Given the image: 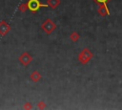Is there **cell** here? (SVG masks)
Segmentation results:
<instances>
[{
	"label": "cell",
	"mask_w": 122,
	"mask_h": 110,
	"mask_svg": "<svg viewBox=\"0 0 122 110\" xmlns=\"http://www.w3.org/2000/svg\"><path fill=\"white\" fill-rule=\"evenodd\" d=\"M92 56H93L92 53L89 49L85 48V49H83V51L78 55V60H79V62H81L82 64H87V63L92 58Z\"/></svg>",
	"instance_id": "obj_1"
},
{
	"label": "cell",
	"mask_w": 122,
	"mask_h": 110,
	"mask_svg": "<svg viewBox=\"0 0 122 110\" xmlns=\"http://www.w3.org/2000/svg\"><path fill=\"white\" fill-rule=\"evenodd\" d=\"M28 9L31 11V12H36L40 8H46L49 7L47 4H42L39 0H29L28 3Z\"/></svg>",
	"instance_id": "obj_2"
},
{
	"label": "cell",
	"mask_w": 122,
	"mask_h": 110,
	"mask_svg": "<svg viewBox=\"0 0 122 110\" xmlns=\"http://www.w3.org/2000/svg\"><path fill=\"white\" fill-rule=\"evenodd\" d=\"M41 29H43L46 33L50 34V33H51L56 29V25H55V23H54L51 19L48 18V19H46V20L43 22V24L41 25Z\"/></svg>",
	"instance_id": "obj_3"
},
{
	"label": "cell",
	"mask_w": 122,
	"mask_h": 110,
	"mask_svg": "<svg viewBox=\"0 0 122 110\" xmlns=\"http://www.w3.org/2000/svg\"><path fill=\"white\" fill-rule=\"evenodd\" d=\"M32 60V56L28 53V52H24L20 56H19V61L23 66H27L29 65Z\"/></svg>",
	"instance_id": "obj_4"
},
{
	"label": "cell",
	"mask_w": 122,
	"mask_h": 110,
	"mask_svg": "<svg viewBox=\"0 0 122 110\" xmlns=\"http://www.w3.org/2000/svg\"><path fill=\"white\" fill-rule=\"evenodd\" d=\"M10 30V25L6 22V21H1L0 22V34L1 35H5L7 33H9Z\"/></svg>",
	"instance_id": "obj_5"
},
{
	"label": "cell",
	"mask_w": 122,
	"mask_h": 110,
	"mask_svg": "<svg viewBox=\"0 0 122 110\" xmlns=\"http://www.w3.org/2000/svg\"><path fill=\"white\" fill-rule=\"evenodd\" d=\"M98 12L100 15L105 16L107 14H110L109 9L107 7V4H99V9H98Z\"/></svg>",
	"instance_id": "obj_6"
},
{
	"label": "cell",
	"mask_w": 122,
	"mask_h": 110,
	"mask_svg": "<svg viewBox=\"0 0 122 110\" xmlns=\"http://www.w3.org/2000/svg\"><path fill=\"white\" fill-rule=\"evenodd\" d=\"M41 77H41V75L39 74L38 71H33V72H31L30 76V80L33 81V82H37V81H39V80L41 79Z\"/></svg>",
	"instance_id": "obj_7"
},
{
	"label": "cell",
	"mask_w": 122,
	"mask_h": 110,
	"mask_svg": "<svg viewBox=\"0 0 122 110\" xmlns=\"http://www.w3.org/2000/svg\"><path fill=\"white\" fill-rule=\"evenodd\" d=\"M60 0H47V5L50 6L51 9H55L60 5Z\"/></svg>",
	"instance_id": "obj_8"
},
{
	"label": "cell",
	"mask_w": 122,
	"mask_h": 110,
	"mask_svg": "<svg viewBox=\"0 0 122 110\" xmlns=\"http://www.w3.org/2000/svg\"><path fill=\"white\" fill-rule=\"evenodd\" d=\"M79 37H80V34H79L77 32H72V33H71V35H70L71 40H72L73 42H76V41L79 39Z\"/></svg>",
	"instance_id": "obj_9"
},
{
	"label": "cell",
	"mask_w": 122,
	"mask_h": 110,
	"mask_svg": "<svg viewBox=\"0 0 122 110\" xmlns=\"http://www.w3.org/2000/svg\"><path fill=\"white\" fill-rule=\"evenodd\" d=\"M19 11H22V12H25L26 11H27V9H28V5H27V3H23V4H21L20 6H19Z\"/></svg>",
	"instance_id": "obj_10"
},
{
	"label": "cell",
	"mask_w": 122,
	"mask_h": 110,
	"mask_svg": "<svg viewBox=\"0 0 122 110\" xmlns=\"http://www.w3.org/2000/svg\"><path fill=\"white\" fill-rule=\"evenodd\" d=\"M46 107V105H45V102L44 101H40L39 103H38V108L39 109H44Z\"/></svg>",
	"instance_id": "obj_11"
},
{
	"label": "cell",
	"mask_w": 122,
	"mask_h": 110,
	"mask_svg": "<svg viewBox=\"0 0 122 110\" xmlns=\"http://www.w3.org/2000/svg\"><path fill=\"white\" fill-rule=\"evenodd\" d=\"M24 108H25V109H30V108H31L30 102H26V104L24 105Z\"/></svg>",
	"instance_id": "obj_12"
},
{
	"label": "cell",
	"mask_w": 122,
	"mask_h": 110,
	"mask_svg": "<svg viewBox=\"0 0 122 110\" xmlns=\"http://www.w3.org/2000/svg\"><path fill=\"white\" fill-rule=\"evenodd\" d=\"M108 1L109 0H96V2L99 3V4H107Z\"/></svg>",
	"instance_id": "obj_13"
}]
</instances>
